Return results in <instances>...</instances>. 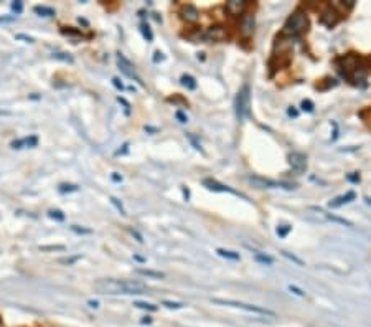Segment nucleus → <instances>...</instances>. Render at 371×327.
I'll return each instance as SVG.
<instances>
[{"instance_id": "f257e3e1", "label": "nucleus", "mask_w": 371, "mask_h": 327, "mask_svg": "<svg viewBox=\"0 0 371 327\" xmlns=\"http://www.w3.org/2000/svg\"><path fill=\"white\" fill-rule=\"evenodd\" d=\"M94 289L101 294H144L147 286L139 281H122V279H101L94 283Z\"/></svg>"}, {"instance_id": "f03ea898", "label": "nucleus", "mask_w": 371, "mask_h": 327, "mask_svg": "<svg viewBox=\"0 0 371 327\" xmlns=\"http://www.w3.org/2000/svg\"><path fill=\"white\" fill-rule=\"evenodd\" d=\"M307 28H308L307 14L302 12V10H297V12L292 14L287 19V22H285L282 33L289 37H297V35H300V33L307 32Z\"/></svg>"}, {"instance_id": "7ed1b4c3", "label": "nucleus", "mask_w": 371, "mask_h": 327, "mask_svg": "<svg viewBox=\"0 0 371 327\" xmlns=\"http://www.w3.org/2000/svg\"><path fill=\"white\" fill-rule=\"evenodd\" d=\"M211 302L220 304V306H231L236 309H243L247 312H254L259 315H267V317H275V312L271 309L266 307H259V306H252V304H246V302H239V301H231V299H218V297H213Z\"/></svg>"}, {"instance_id": "20e7f679", "label": "nucleus", "mask_w": 371, "mask_h": 327, "mask_svg": "<svg viewBox=\"0 0 371 327\" xmlns=\"http://www.w3.org/2000/svg\"><path fill=\"white\" fill-rule=\"evenodd\" d=\"M249 86L244 84L243 89L236 96V117H238V121H244L249 114Z\"/></svg>"}, {"instance_id": "39448f33", "label": "nucleus", "mask_w": 371, "mask_h": 327, "mask_svg": "<svg viewBox=\"0 0 371 327\" xmlns=\"http://www.w3.org/2000/svg\"><path fill=\"white\" fill-rule=\"evenodd\" d=\"M254 27H256L254 15H252V14H244L243 19H241V24H239L241 35H243L244 38L252 37V33H254Z\"/></svg>"}, {"instance_id": "423d86ee", "label": "nucleus", "mask_w": 371, "mask_h": 327, "mask_svg": "<svg viewBox=\"0 0 371 327\" xmlns=\"http://www.w3.org/2000/svg\"><path fill=\"white\" fill-rule=\"evenodd\" d=\"M117 65H119V70L124 73L126 76H129V78H132V80H136L137 83H140L142 84V81H140V78L136 75V70H134V66H132V63L129 61L126 56H122L121 53L117 55Z\"/></svg>"}, {"instance_id": "0eeeda50", "label": "nucleus", "mask_w": 371, "mask_h": 327, "mask_svg": "<svg viewBox=\"0 0 371 327\" xmlns=\"http://www.w3.org/2000/svg\"><path fill=\"white\" fill-rule=\"evenodd\" d=\"M289 164L295 172H303L307 169V157L302 152H292L289 155Z\"/></svg>"}, {"instance_id": "6e6552de", "label": "nucleus", "mask_w": 371, "mask_h": 327, "mask_svg": "<svg viewBox=\"0 0 371 327\" xmlns=\"http://www.w3.org/2000/svg\"><path fill=\"white\" fill-rule=\"evenodd\" d=\"M203 35H205V40L208 42H221L226 38V30H224L223 27L216 25V27H211L206 33H203Z\"/></svg>"}, {"instance_id": "1a4fd4ad", "label": "nucleus", "mask_w": 371, "mask_h": 327, "mask_svg": "<svg viewBox=\"0 0 371 327\" xmlns=\"http://www.w3.org/2000/svg\"><path fill=\"white\" fill-rule=\"evenodd\" d=\"M338 20H340V17H338V14H336L333 9L323 10L322 17H320V22H322V24L327 27V28H333L336 24H338Z\"/></svg>"}, {"instance_id": "9d476101", "label": "nucleus", "mask_w": 371, "mask_h": 327, "mask_svg": "<svg viewBox=\"0 0 371 327\" xmlns=\"http://www.w3.org/2000/svg\"><path fill=\"white\" fill-rule=\"evenodd\" d=\"M246 7H247L246 0H229V2L226 4V10L233 17H239L246 10Z\"/></svg>"}, {"instance_id": "9b49d317", "label": "nucleus", "mask_w": 371, "mask_h": 327, "mask_svg": "<svg viewBox=\"0 0 371 327\" xmlns=\"http://www.w3.org/2000/svg\"><path fill=\"white\" fill-rule=\"evenodd\" d=\"M182 17L183 20L190 22V24H195V22H198L200 19V10L195 7V5H187V7H183L182 10Z\"/></svg>"}, {"instance_id": "f8f14e48", "label": "nucleus", "mask_w": 371, "mask_h": 327, "mask_svg": "<svg viewBox=\"0 0 371 327\" xmlns=\"http://www.w3.org/2000/svg\"><path fill=\"white\" fill-rule=\"evenodd\" d=\"M203 184H205V187H206L208 190H213V192H228V194L238 195V192H234L233 189H229V187H226V185H223V184H218L216 180L206 179Z\"/></svg>"}, {"instance_id": "ddd939ff", "label": "nucleus", "mask_w": 371, "mask_h": 327, "mask_svg": "<svg viewBox=\"0 0 371 327\" xmlns=\"http://www.w3.org/2000/svg\"><path fill=\"white\" fill-rule=\"evenodd\" d=\"M249 182L254 184L256 187H261V189H274V187H280L277 182H274V180H269V179H264V177H257V176H252L249 177Z\"/></svg>"}, {"instance_id": "4468645a", "label": "nucleus", "mask_w": 371, "mask_h": 327, "mask_svg": "<svg viewBox=\"0 0 371 327\" xmlns=\"http://www.w3.org/2000/svg\"><path fill=\"white\" fill-rule=\"evenodd\" d=\"M355 192H348V194H345V195H341V197H336L335 200H331L330 202V207L331 208H338V207H341V205H345V204H350L351 200H355Z\"/></svg>"}, {"instance_id": "2eb2a0df", "label": "nucleus", "mask_w": 371, "mask_h": 327, "mask_svg": "<svg viewBox=\"0 0 371 327\" xmlns=\"http://www.w3.org/2000/svg\"><path fill=\"white\" fill-rule=\"evenodd\" d=\"M136 273L140 274V276H147V278H152V279H164L165 278V274L162 271H154V269L139 268V269H136Z\"/></svg>"}, {"instance_id": "dca6fc26", "label": "nucleus", "mask_w": 371, "mask_h": 327, "mask_svg": "<svg viewBox=\"0 0 371 327\" xmlns=\"http://www.w3.org/2000/svg\"><path fill=\"white\" fill-rule=\"evenodd\" d=\"M216 253H218V255H220L221 258L231 259V261H239V259H241L239 253H236V251H229V250H224V248H218Z\"/></svg>"}, {"instance_id": "f3484780", "label": "nucleus", "mask_w": 371, "mask_h": 327, "mask_svg": "<svg viewBox=\"0 0 371 327\" xmlns=\"http://www.w3.org/2000/svg\"><path fill=\"white\" fill-rule=\"evenodd\" d=\"M254 259H256L257 263L264 264V266H271V264L274 263V258L272 256H269V255H266V253H261V251H256L254 253Z\"/></svg>"}, {"instance_id": "a211bd4d", "label": "nucleus", "mask_w": 371, "mask_h": 327, "mask_svg": "<svg viewBox=\"0 0 371 327\" xmlns=\"http://www.w3.org/2000/svg\"><path fill=\"white\" fill-rule=\"evenodd\" d=\"M33 12L40 17H55V10L52 7H45V5H37V7L33 9Z\"/></svg>"}, {"instance_id": "6ab92c4d", "label": "nucleus", "mask_w": 371, "mask_h": 327, "mask_svg": "<svg viewBox=\"0 0 371 327\" xmlns=\"http://www.w3.org/2000/svg\"><path fill=\"white\" fill-rule=\"evenodd\" d=\"M318 210V208H317ZM320 212V215H323L327 220H331V222H336V223H340V225H345V227H353V223L351 222H348V220H345V218H340V217H335V215H328V213H325V212H322V210H318Z\"/></svg>"}, {"instance_id": "aec40b11", "label": "nucleus", "mask_w": 371, "mask_h": 327, "mask_svg": "<svg viewBox=\"0 0 371 327\" xmlns=\"http://www.w3.org/2000/svg\"><path fill=\"white\" fill-rule=\"evenodd\" d=\"M180 83H182L187 89H190V91H193V89H196V81H195V78H193V76H190V75H183L182 78H180Z\"/></svg>"}, {"instance_id": "412c9836", "label": "nucleus", "mask_w": 371, "mask_h": 327, "mask_svg": "<svg viewBox=\"0 0 371 327\" xmlns=\"http://www.w3.org/2000/svg\"><path fill=\"white\" fill-rule=\"evenodd\" d=\"M140 32H142V35H144V38H145L147 42H152V40H154V33H152L150 27H149L147 24H142V27H140Z\"/></svg>"}, {"instance_id": "4be33fe9", "label": "nucleus", "mask_w": 371, "mask_h": 327, "mask_svg": "<svg viewBox=\"0 0 371 327\" xmlns=\"http://www.w3.org/2000/svg\"><path fill=\"white\" fill-rule=\"evenodd\" d=\"M282 256H285L287 259H290V261H292V263H295L297 266H305V263H303L300 258H297L295 255H292V253H289V251H285V250H284V251H282Z\"/></svg>"}, {"instance_id": "5701e85b", "label": "nucleus", "mask_w": 371, "mask_h": 327, "mask_svg": "<svg viewBox=\"0 0 371 327\" xmlns=\"http://www.w3.org/2000/svg\"><path fill=\"white\" fill-rule=\"evenodd\" d=\"M134 306L139 307V309H145V311H157V306H154V304H150V302L137 301V302H134Z\"/></svg>"}, {"instance_id": "b1692460", "label": "nucleus", "mask_w": 371, "mask_h": 327, "mask_svg": "<svg viewBox=\"0 0 371 327\" xmlns=\"http://www.w3.org/2000/svg\"><path fill=\"white\" fill-rule=\"evenodd\" d=\"M61 194H70V192H76L78 190V185H71V184H63V185H60V189H58Z\"/></svg>"}, {"instance_id": "393cba45", "label": "nucleus", "mask_w": 371, "mask_h": 327, "mask_svg": "<svg viewBox=\"0 0 371 327\" xmlns=\"http://www.w3.org/2000/svg\"><path fill=\"white\" fill-rule=\"evenodd\" d=\"M290 230H292V227H289V225H280V227H277V230H275V233H277L280 238H284V236H287Z\"/></svg>"}, {"instance_id": "a878e982", "label": "nucleus", "mask_w": 371, "mask_h": 327, "mask_svg": "<svg viewBox=\"0 0 371 327\" xmlns=\"http://www.w3.org/2000/svg\"><path fill=\"white\" fill-rule=\"evenodd\" d=\"M42 251H63L65 246L63 245H50V246H40Z\"/></svg>"}, {"instance_id": "bb28decb", "label": "nucleus", "mask_w": 371, "mask_h": 327, "mask_svg": "<svg viewBox=\"0 0 371 327\" xmlns=\"http://www.w3.org/2000/svg\"><path fill=\"white\" fill-rule=\"evenodd\" d=\"M289 291H290V292H294L295 296H300V297H305V296H307V292H305V291L300 289V287L294 286V284H289Z\"/></svg>"}, {"instance_id": "cd10ccee", "label": "nucleus", "mask_w": 371, "mask_h": 327, "mask_svg": "<svg viewBox=\"0 0 371 327\" xmlns=\"http://www.w3.org/2000/svg\"><path fill=\"white\" fill-rule=\"evenodd\" d=\"M48 215H50V218L58 220V222H63V220H65V215H63V213H61L60 210H50V212H48Z\"/></svg>"}, {"instance_id": "c85d7f7f", "label": "nucleus", "mask_w": 371, "mask_h": 327, "mask_svg": "<svg viewBox=\"0 0 371 327\" xmlns=\"http://www.w3.org/2000/svg\"><path fill=\"white\" fill-rule=\"evenodd\" d=\"M111 204H112V205H114V207L117 208V210H119V212H121V215H126V208H124V207H122V204H121V202H119V200H117V199H116V197H111Z\"/></svg>"}, {"instance_id": "c756f323", "label": "nucleus", "mask_w": 371, "mask_h": 327, "mask_svg": "<svg viewBox=\"0 0 371 327\" xmlns=\"http://www.w3.org/2000/svg\"><path fill=\"white\" fill-rule=\"evenodd\" d=\"M162 304H164V306L168 307V309H182L185 306L183 302H172V301H164Z\"/></svg>"}, {"instance_id": "7c9ffc66", "label": "nucleus", "mask_w": 371, "mask_h": 327, "mask_svg": "<svg viewBox=\"0 0 371 327\" xmlns=\"http://www.w3.org/2000/svg\"><path fill=\"white\" fill-rule=\"evenodd\" d=\"M71 230L75 233H78V235H91V230H89V228H80L78 225H73Z\"/></svg>"}, {"instance_id": "2f4dec72", "label": "nucleus", "mask_w": 371, "mask_h": 327, "mask_svg": "<svg viewBox=\"0 0 371 327\" xmlns=\"http://www.w3.org/2000/svg\"><path fill=\"white\" fill-rule=\"evenodd\" d=\"M300 106H302V109L307 111V112H312L313 111V103H312L310 99H303Z\"/></svg>"}, {"instance_id": "473e14b6", "label": "nucleus", "mask_w": 371, "mask_h": 327, "mask_svg": "<svg viewBox=\"0 0 371 327\" xmlns=\"http://www.w3.org/2000/svg\"><path fill=\"white\" fill-rule=\"evenodd\" d=\"M12 10L19 15L22 14V10H24V2H20V0H17V2H12Z\"/></svg>"}, {"instance_id": "72a5a7b5", "label": "nucleus", "mask_w": 371, "mask_h": 327, "mask_svg": "<svg viewBox=\"0 0 371 327\" xmlns=\"http://www.w3.org/2000/svg\"><path fill=\"white\" fill-rule=\"evenodd\" d=\"M37 144H38V137L37 136H30L28 139H25L27 147H37Z\"/></svg>"}, {"instance_id": "f704fd0d", "label": "nucleus", "mask_w": 371, "mask_h": 327, "mask_svg": "<svg viewBox=\"0 0 371 327\" xmlns=\"http://www.w3.org/2000/svg\"><path fill=\"white\" fill-rule=\"evenodd\" d=\"M17 20L15 15H2L0 17V24H14Z\"/></svg>"}, {"instance_id": "c9c22d12", "label": "nucleus", "mask_w": 371, "mask_h": 327, "mask_svg": "<svg viewBox=\"0 0 371 327\" xmlns=\"http://www.w3.org/2000/svg\"><path fill=\"white\" fill-rule=\"evenodd\" d=\"M55 58L56 60H63V61H68V63H73V58L71 56H68L66 53H56L55 55Z\"/></svg>"}, {"instance_id": "e433bc0d", "label": "nucleus", "mask_w": 371, "mask_h": 327, "mask_svg": "<svg viewBox=\"0 0 371 327\" xmlns=\"http://www.w3.org/2000/svg\"><path fill=\"white\" fill-rule=\"evenodd\" d=\"M175 117H177V119H178V122H182V124H185V122L188 121V117L185 116L182 111H177V112H175Z\"/></svg>"}, {"instance_id": "4c0bfd02", "label": "nucleus", "mask_w": 371, "mask_h": 327, "mask_svg": "<svg viewBox=\"0 0 371 327\" xmlns=\"http://www.w3.org/2000/svg\"><path fill=\"white\" fill-rule=\"evenodd\" d=\"M15 38H17V40H24V42H27V43H33V38L24 35V33H19V35H17Z\"/></svg>"}, {"instance_id": "58836bf2", "label": "nucleus", "mask_w": 371, "mask_h": 327, "mask_svg": "<svg viewBox=\"0 0 371 327\" xmlns=\"http://www.w3.org/2000/svg\"><path fill=\"white\" fill-rule=\"evenodd\" d=\"M78 259H81V256H73V258H68V259H61V264H73L75 261H78Z\"/></svg>"}, {"instance_id": "ea45409f", "label": "nucleus", "mask_w": 371, "mask_h": 327, "mask_svg": "<svg viewBox=\"0 0 371 327\" xmlns=\"http://www.w3.org/2000/svg\"><path fill=\"white\" fill-rule=\"evenodd\" d=\"M131 235H132V236H136V238H137V241H139V243H144V238H142V235H140V233L137 232V230H134V228H131Z\"/></svg>"}, {"instance_id": "a19ab883", "label": "nucleus", "mask_w": 371, "mask_h": 327, "mask_svg": "<svg viewBox=\"0 0 371 327\" xmlns=\"http://www.w3.org/2000/svg\"><path fill=\"white\" fill-rule=\"evenodd\" d=\"M117 101H119V103H122L124 106H126V112H127V114H129V112H131V104H129L127 101L124 99V98H121V96H119V98H117Z\"/></svg>"}, {"instance_id": "79ce46f5", "label": "nucleus", "mask_w": 371, "mask_h": 327, "mask_svg": "<svg viewBox=\"0 0 371 327\" xmlns=\"http://www.w3.org/2000/svg\"><path fill=\"white\" fill-rule=\"evenodd\" d=\"M112 84H114L117 89H124V84L121 83L119 78H112Z\"/></svg>"}, {"instance_id": "37998d69", "label": "nucleus", "mask_w": 371, "mask_h": 327, "mask_svg": "<svg viewBox=\"0 0 371 327\" xmlns=\"http://www.w3.org/2000/svg\"><path fill=\"white\" fill-rule=\"evenodd\" d=\"M346 179L350 180V182H358V180H359V176H358L356 172H353V174H350V176H348Z\"/></svg>"}, {"instance_id": "c03bdc74", "label": "nucleus", "mask_w": 371, "mask_h": 327, "mask_svg": "<svg viewBox=\"0 0 371 327\" xmlns=\"http://www.w3.org/2000/svg\"><path fill=\"white\" fill-rule=\"evenodd\" d=\"M287 114L292 116V117H297V116H299V111L294 109V108H289V109H287Z\"/></svg>"}, {"instance_id": "a18cd8bd", "label": "nucleus", "mask_w": 371, "mask_h": 327, "mask_svg": "<svg viewBox=\"0 0 371 327\" xmlns=\"http://www.w3.org/2000/svg\"><path fill=\"white\" fill-rule=\"evenodd\" d=\"M154 55H155V56H154V61H155V63H159V61L164 60V56H162V53H160V52H155Z\"/></svg>"}, {"instance_id": "49530a36", "label": "nucleus", "mask_w": 371, "mask_h": 327, "mask_svg": "<svg viewBox=\"0 0 371 327\" xmlns=\"http://www.w3.org/2000/svg\"><path fill=\"white\" fill-rule=\"evenodd\" d=\"M112 180H114V182H122V177L119 174H112Z\"/></svg>"}, {"instance_id": "de8ad7c7", "label": "nucleus", "mask_w": 371, "mask_h": 327, "mask_svg": "<svg viewBox=\"0 0 371 327\" xmlns=\"http://www.w3.org/2000/svg\"><path fill=\"white\" fill-rule=\"evenodd\" d=\"M182 192H183V197H185V200H188L190 199V192H188V189H182Z\"/></svg>"}, {"instance_id": "09e8293b", "label": "nucleus", "mask_w": 371, "mask_h": 327, "mask_svg": "<svg viewBox=\"0 0 371 327\" xmlns=\"http://www.w3.org/2000/svg\"><path fill=\"white\" fill-rule=\"evenodd\" d=\"M150 322H152L150 317H144V320H142V324H150Z\"/></svg>"}, {"instance_id": "8fccbe9b", "label": "nucleus", "mask_w": 371, "mask_h": 327, "mask_svg": "<svg viewBox=\"0 0 371 327\" xmlns=\"http://www.w3.org/2000/svg\"><path fill=\"white\" fill-rule=\"evenodd\" d=\"M88 304H89L91 307H98V302H96V301H89Z\"/></svg>"}, {"instance_id": "3c124183", "label": "nucleus", "mask_w": 371, "mask_h": 327, "mask_svg": "<svg viewBox=\"0 0 371 327\" xmlns=\"http://www.w3.org/2000/svg\"><path fill=\"white\" fill-rule=\"evenodd\" d=\"M134 259H137V261H140V263H144L145 259L142 258V256H134Z\"/></svg>"}, {"instance_id": "603ef678", "label": "nucleus", "mask_w": 371, "mask_h": 327, "mask_svg": "<svg viewBox=\"0 0 371 327\" xmlns=\"http://www.w3.org/2000/svg\"><path fill=\"white\" fill-rule=\"evenodd\" d=\"M10 112H7V111H0V116H9Z\"/></svg>"}]
</instances>
